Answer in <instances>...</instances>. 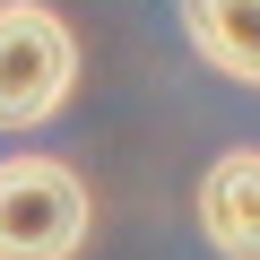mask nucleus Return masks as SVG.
Masks as SVG:
<instances>
[{
  "mask_svg": "<svg viewBox=\"0 0 260 260\" xmlns=\"http://www.w3.org/2000/svg\"><path fill=\"white\" fill-rule=\"evenodd\" d=\"M182 35L217 78L260 87V0H182Z\"/></svg>",
  "mask_w": 260,
  "mask_h": 260,
  "instance_id": "obj_4",
  "label": "nucleus"
},
{
  "mask_svg": "<svg viewBox=\"0 0 260 260\" xmlns=\"http://www.w3.org/2000/svg\"><path fill=\"white\" fill-rule=\"evenodd\" d=\"M0 9H9V0H0Z\"/></svg>",
  "mask_w": 260,
  "mask_h": 260,
  "instance_id": "obj_5",
  "label": "nucleus"
},
{
  "mask_svg": "<svg viewBox=\"0 0 260 260\" xmlns=\"http://www.w3.org/2000/svg\"><path fill=\"white\" fill-rule=\"evenodd\" d=\"M78 87V35L44 0L0 9V130H44Z\"/></svg>",
  "mask_w": 260,
  "mask_h": 260,
  "instance_id": "obj_2",
  "label": "nucleus"
},
{
  "mask_svg": "<svg viewBox=\"0 0 260 260\" xmlns=\"http://www.w3.org/2000/svg\"><path fill=\"white\" fill-rule=\"evenodd\" d=\"M200 234L225 260H260V148H225L200 174Z\"/></svg>",
  "mask_w": 260,
  "mask_h": 260,
  "instance_id": "obj_3",
  "label": "nucleus"
},
{
  "mask_svg": "<svg viewBox=\"0 0 260 260\" xmlns=\"http://www.w3.org/2000/svg\"><path fill=\"white\" fill-rule=\"evenodd\" d=\"M87 225L95 200L61 156H0V260H78Z\"/></svg>",
  "mask_w": 260,
  "mask_h": 260,
  "instance_id": "obj_1",
  "label": "nucleus"
}]
</instances>
